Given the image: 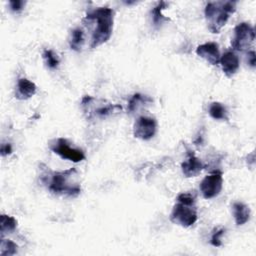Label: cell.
Returning a JSON list of instances; mask_svg holds the SVG:
<instances>
[{
	"instance_id": "obj_10",
	"label": "cell",
	"mask_w": 256,
	"mask_h": 256,
	"mask_svg": "<svg viewBox=\"0 0 256 256\" xmlns=\"http://www.w3.org/2000/svg\"><path fill=\"white\" fill-rule=\"evenodd\" d=\"M219 63L221 64L222 70L227 77H232L238 71L240 66L239 57L233 51L225 52L220 57Z\"/></svg>"
},
{
	"instance_id": "obj_8",
	"label": "cell",
	"mask_w": 256,
	"mask_h": 256,
	"mask_svg": "<svg viewBox=\"0 0 256 256\" xmlns=\"http://www.w3.org/2000/svg\"><path fill=\"white\" fill-rule=\"evenodd\" d=\"M156 130L157 123L155 119L141 116L136 120L134 124L133 133L136 138H139L141 140H149L155 135Z\"/></svg>"
},
{
	"instance_id": "obj_15",
	"label": "cell",
	"mask_w": 256,
	"mask_h": 256,
	"mask_svg": "<svg viewBox=\"0 0 256 256\" xmlns=\"http://www.w3.org/2000/svg\"><path fill=\"white\" fill-rule=\"evenodd\" d=\"M209 115L216 120H228L227 109L220 102H213L210 104Z\"/></svg>"
},
{
	"instance_id": "obj_17",
	"label": "cell",
	"mask_w": 256,
	"mask_h": 256,
	"mask_svg": "<svg viewBox=\"0 0 256 256\" xmlns=\"http://www.w3.org/2000/svg\"><path fill=\"white\" fill-rule=\"evenodd\" d=\"M84 43V34L83 31L80 28H76L71 32L69 45L71 49L75 51H80L82 48V45Z\"/></svg>"
},
{
	"instance_id": "obj_25",
	"label": "cell",
	"mask_w": 256,
	"mask_h": 256,
	"mask_svg": "<svg viewBox=\"0 0 256 256\" xmlns=\"http://www.w3.org/2000/svg\"><path fill=\"white\" fill-rule=\"evenodd\" d=\"M11 152H12V147L9 143H3L1 145V155L2 156L9 155V154H11Z\"/></svg>"
},
{
	"instance_id": "obj_12",
	"label": "cell",
	"mask_w": 256,
	"mask_h": 256,
	"mask_svg": "<svg viewBox=\"0 0 256 256\" xmlns=\"http://www.w3.org/2000/svg\"><path fill=\"white\" fill-rule=\"evenodd\" d=\"M36 89H37V87L32 81H30L26 78H20L17 81L15 97L20 100L29 99L36 93Z\"/></svg>"
},
{
	"instance_id": "obj_14",
	"label": "cell",
	"mask_w": 256,
	"mask_h": 256,
	"mask_svg": "<svg viewBox=\"0 0 256 256\" xmlns=\"http://www.w3.org/2000/svg\"><path fill=\"white\" fill-rule=\"evenodd\" d=\"M150 103H152V99L147 95H142L139 93L134 94L132 98L129 100L128 111L129 113H135L139 109L143 108L146 105H149Z\"/></svg>"
},
{
	"instance_id": "obj_13",
	"label": "cell",
	"mask_w": 256,
	"mask_h": 256,
	"mask_svg": "<svg viewBox=\"0 0 256 256\" xmlns=\"http://www.w3.org/2000/svg\"><path fill=\"white\" fill-rule=\"evenodd\" d=\"M232 212L235 223L238 226L244 225L250 219V209L246 204L242 202H235L232 205Z\"/></svg>"
},
{
	"instance_id": "obj_21",
	"label": "cell",
	"mask_w": 256,
	"mask_h": 256,
	"mask_svg": "<svg viewBox=\"0 0 256 256\" xmlns=\"http://www.w3.org/2000/svg\"><path fill=\"white\" fill-rule=\"evenodd\" d=\"M195 199H196V196L194 193L184 192L178 195L177 202L187 204V205H195Z\"/></svg>"
},
{
	"instance_id": "obj_1",
	"label": "cell",
	"mask_w": 256,
	"mask_h": 256,
	"mask_svg": "<svg viewBox=\"0 0 256 256\" xmlns=\"http://www.w3.org/2000/svg\"><path fill=\"white\" fill-rule=\"evenodd\" d=\"M113 10L108 7H99L88 13L86 20L95 23V29L92 34L90 47L96 48L107 42L112 35L113 30Z\"/></svg>"
},
{
	"instance_id": "obj_6",
	"label": "cell",
	"mask_w": 256,
	"mask_h": 256,
	"mask_svg": "<svg viewBox=\"0 0 256 256\" xmlns=\"http://www.w3.org/2000/svg\"><path fill=\"white\" fill-rule=\"evenodd\" d=\"M50 149L55 154H58L61 158L70 160L73 162H80L85 158V155L82 150L71 147L68 141L64 138L56 139L50 145Z\"/></svg>"
},
{
	"instance_id": "obj_3",
	"label": "cell",
	"mask_w": 256,
	"mask_h": 256,
	"mask_svg": "<svg viewBox=\"0 0 256 256\" xmlns=\"http://www.w3.org/2000/svg\"><path fill=\"white\" fill-rule=\"evenodd\" d=\"M76 169L71 168L62 172H55L52 174L48 182V188L52 193H65L70 196H75L80 193V185L72 179L76 176Z\"/></svg>"
},
{
	"instance_id": "obj_16",
	"label": "cell",
	"mask_w": 256,
	"mask_h": 256,
	"mask_svg": "<svg viewBox=\"0 0 256 256\" xmlns=\"http://www.w3.org/2000/svg\"><path fill=\"white\" fill-rule=\"evenodd\" d=\"M0 226H1V236L3 237L5 233H12L16 229L17 221L14 217L3 214L1 215Z\"/></svg>"
},
{
	"instance_id": "obj_24",
	"label": "cell",
	"mask_w": 256,
	"mask_h": 256,
	"mask_svg": "<svg viewBox=\"0 0 256 256\" xmlns=\"http://www.w3.org/2000/svg\"><path fill=\"white\" fill-rule=\"evenodd\" d=\"M247 62H248V64H249L251 67H255V64H256V56H255V52H254L253 50L248 52V54H247Z\"/></svg>"
},
{
	"instance_id": "obj_7",
	"label": "cell",
	"mask_w": 256,
	"mask_h": 256,
	"mask_svg": "<svg viewBox=\"0 0 256 256\" xmlns=\"http://www.w3.org/2000/svg\"><path fill=\"white\" fill-rule=\"evenodd\" d=\"M223 186L221 172H214L206 176L200 183V192L205 199H211L219 195Z\"/></svg>"
},
{
	"instance_id": "obj_11",
	"label": "cell",
	"mask_w": 256,
	"mask_h": 256,
	"mask_svg": "<svg viewBox=\"0 0 256 256\" xmlns=\"http://www.w3.org/2000/svg\"><path fill=\"white\" fill-rule=\"evenodd\" d=\"M181 168L184 176L189 178L197 176L204 168V165L200 161V159H198L193 153H190L187 159L184 160V162H182Z\"/></svg>"
},
{
	"instance_id": "obj_4",
	"label": "cell",
	"mask_w": 256,
	"mask_h": 256,
	"mask_svg": "<svg viewBox=\"0 0 256 256\" xmlns=\"http://www.w3.org/2000/svg\"><path fill=\"white\" fill-rule=\"evenodd\" d=\"M197 211L194 205L177 202L170 214V220L182 227H190L197 221Z\"/></svg>"
},
{
	"instance_id": "obj_20",
	"label": "cell",
	"mask_w": 256,
	"mask_h": 256,
	"mask_svg": "<svg viewBox=\"0 0 256 256\" xmlns=\"http://www.w3.org/2000/svg\"><path fill=\"white\" fill-rule=\"evenodd\" d=\"M43 59L45 60V63L47 65V67H49L50 69H56L59 65V58L57 57V55L50 49H45L43 51Z\"/></svg>"
},
{
	"instance_id": "obj_5",
	"label": "cell",
	"mask_w": 256,
	"mask_h": 256,
	"mask_svg": "<svg viewBox=\"0 0 256 256\" xmlns=\"http://www.w3.org/2000/svg\"><path fill=\"white\" fill-rule=\"evenodd\" d=\"M255 39L253 27L246 23H239L234 29V37L232 39V47L236 51H244L248 49Z\"/></svg>"
},
{
	"instance_id": "obj_22",
	"label": "cell",
	"mask_w": 256,
	"mask_h": 256,
	"mask_svg": "<svg viewBox=\"0 0 256 256\" xmlns=\"http://www.w3.org/2000/svg\"><path fill=\"white\" fill-rule=\"evenodd\" d=\"M225 232V229L224 228H221L219 230H215L211 236V244L214 246V247H220L222 245V235L224 234Z\"/></svg>"
},
{
	"instance_id": "obj_23",
	"label": "cell",
	"mask_w": 256,
	"mask_h": 256,
	"mask_svg": "<svg viewBox=\"0 0 256 256\" xmlns=\"http://www.w3.org/2000/svg\"><path fill=\"white\" fill-rule=\"evenodd\" d=\"M9 5H10V9L13 12H19L23 9V6L25 5V2L20 1V0H13V1L9 2Z\"/></svg>"
},
{
	"instance_id": "obj_18",
	"label": "cell",
	"mask_w": 256,
	"mask_h": 256,
	"mask_svg": "<svg viewBox=\"0 0 256 256\" xmlns=\"http://www.w3.org/2000/svg\"><path fill=\"white\" fill-rule=\"evenodd\" d=\"M17 245L9 240V239H3L1 240V249H0V255L1 256H11L17 253Z\"/></svg>"
},
{
	"instance_id": "obj_19",
	"label": "cell",
	"mask_w": 256,
	"mask_h": 256,
	"mask_svg": "<svg viewBox=\"0 0 256 256\" xmlns=\"http://www.w3.org/2000/svg\"><path fill=\"white\" fill-rule=\"evenodd\" d=\"M166 6H167V3L164 2V1H161L153 8V10H152V19H153L154 25H160V24H162V22L164 20H166V18L162 14V10L165 9Z\"/></svg>"
},
{
	"instance_id": "obj_9",
	"label": "cell",
	"mask_w": 256,
	"mask_h": 256,
	"mask_svg": "<svg viewBox=\"0 0 256 256\" xmlns=\"http://www.w3.org/2000/svg\"><path fill=\"white\" fill-rule=\"evenodd\" d=\"M196 53L198 56L205 59L211 65L219 64L221 55L218 45L214 42H207L199 45L196 49Z\"/></svg>"
},
{
	"instance_id": "obj_2",
	"label": "cell",
	"mask_w": 256,
	"mask_h": 256,
	"mask_svg": "<svg viewBox=\"0 0 256 256\" xmlns=\"http://www.w3.org/2000/svg\"><path fill=\"white\" fill-rule=\"evenodd\" d=\"M236 10V2H210L205 7V17L208 21V28L212 33H219L227 23L230 15Z\"/></svg>"
}]
</instances>
